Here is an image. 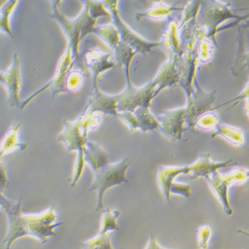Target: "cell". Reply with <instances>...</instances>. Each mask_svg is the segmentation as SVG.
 <instances>
[{"instance_id":"cell-1","label":"cell","mask_w":249,"mask_h":249,"mask_svg":"<svg viewBox=\"0 0 249 249\" xmlns=\"http://www.w3.org/2000/svg\"><path fill=\"white\" fill-rule=\"evenodd\" d=\"M8 215V231L3 244L10 249L13 243L19 238L32 236L42 243L49 238L55 235L54 230L63 223H56L57 215L52 206L48 210L37 215H23L21 212V199L13 203L5 211Z\"/></svg>"},{"instance_id":"cell-2","label":"cell","mask_w":249,"mask_h":249,"mask_svg":"<svg viewBox=\"0 0 249 249\" xmlns=\"http://www.w3.org/2000/svg\"><path fill=\"white\" fill-rule=\"evenodd\" d=\"M90 116V114H85L83 111L76 121L72 122L65 120L64 130L58 136V141L63 143L68 152L77 151L79 154L74 169L72 187H74L81 179L84 170V148L88 141L89 124Z\"/></svg>"},{"instance_id":"cell-3","label":"cell","mask_w":249,"mask_h":249,"mask_svg":"<svg viewBox=\"0 0 249 249\" xmlns=\"http://www.w3.org/2000/svg\"><path fill=\"white\" fill-rule=\"evenodd\" d=\"M131 161L125 158L119 162L105 165L94 171V180L89 190L96 191L98 193V202L96 212L103 210L104 197L107 191L116 185H121L128 182L126 174Z\"/></svg>"},{"instance_id":"cell-4","label":"cell","mask_w":249,"mask_h":249,"mask_svg":"<svg viewBox=\"0 0 249 249\" xmlns=\"http://www.w3.org/2000/svg\"><path fill=\"white\" fill-rule=\"evenodd\" d=\"M74 58L71 48L68 46V48H67L66 52L62 57L61 61H60L55 77L52 81L47 83L42 88L40 89L37 92L33 94L30 97L27 98L25 101H21L19 108L21 110H23V109L26 108L35 99H36L38 96L42 94L43 92L48 90V89H53V98L57 96L61 92H66L65 80H66L67 74L71 69L72 61H74Z\"/></svg>"},{"instance_id":"cell-5","label":"cell","mask_w":249,"mask_h":249,"mask_svg":"<svg viewBox=\"0 0 249 249\" xmlns=\"http://www.w3.org/2000/svg\"><path fill=\"white\" fill-rule=\"evenodd\" d=\"M8 93V104L11 107H20L19 94L22 89L21 63L19 54L16 53L10 68L5 72L4 84Z\"/></svg>"},{"instance_id":"cell-6","label":"cell","mask_w":249,"mask_h":249,"mask_svg":"<svg viewBox=\"0 0 249 249\" xmlns=\"http://www.w3.org/2000/svg\"><path fill=\"white\" fill-rule=\"evenodd\" d=\"M118 96H111L103 93L98 89L97 85H94L93 92L89 98L87 111L89 113L101 112L105 114H112L116 117L118 116Z\"/></svg>"},{"instance_id":"cell-7","label":"cell","mask_w":249,"mask_h":249,"mask_svg":"<svg viewBox=\"0 0 249 249\" xmlns=\"http://www.w3.org/2000/svg\"><path fill=\"white\" fill-rule=\"evenodd\" d=\"M237 164V163L232 160L222 162H216L211 159L210 154H201L199 160L190 165V179H197L201 177L207 178L219 169Z\"/></svg>"},{"instance_id":"cell-8","label":"cell","mask_w":249,"mask_h":249,"mask_svg":"<svg viewBox=\"0 0 249 249\" xmlns=\"http://www.w3.org/2000/svg\"><path fill=\"white\" fill-rule=\"evenodd\" d=\"M184 112L183 110H176L160 118L161 122L160 127L162 128L164 134L176 140L182 139Z\"/></svg>"},{"instance_id":"cell-9","label":"cell","mask_w":249,"mask_h":249,"mask_svg":"<svg viewBox=\"0 0 249 249\" xmlns=\"http://www.w3.org/2000/svg\"><path fill=\"white\" fill-rule=\"evenodd\" d=\"M84 159L85 163L90 165L93 172L109 163V157L106 151L99 143L89 139L84 148Z\"/></svg>"},{"instance_id":"cell-10","label":"cell","mask_w":249,"mask_h":249,"mask_svg":"<svg viewBox=\"0 0 249 249\" xmlns=\"http://www.w3.org/2000/svg\"><path fill=\"white\" fill-rule=\"evenodd\" d=\"M206 179L213 192L215 193V195L222 203L225 213L228 215H232L233 214V211L231 207L230 199H229L230 185L227 184L226 181L223 179L222 176L219 174L217 171L212 173Z\"/></svg>"},{"instance_id":"cell-11","label":"cell","mask_w":249,"mask_h":249,"mask_svg":"<svg viewBox=\"0 0 249 249\" xmlns=\"http://www.w3.org/2000/svg\"><path fill=\"white\" fill-rule=\"evenodd\" d=\"M190 165L187 166L170 168V167H160L158 174V181L163 191V195L169 203H170V188L174 179L180 174H190Z\"/></svg>"},{"instance_id":"cell-12","label":"cell","mask_w":249,"mask_h":249,"mask_svg":"<svg viewBox=\"0 0 249 249\" xmlns=\"http://www.w3.org/2000/svg\"><path fill=\"white\" fill-rule=\"evenodd\" d=\"M20 127L21 124H13L3 135L2 139L0 142V161H1V158L3 156L16 149L21 151L27 150L28 147L27 143H20L18 141V134Z\"/></svg>"},{"instance_id":"cell-13","label":"cell","mask_w":249,"mask_h":249,"mask_svg":"<svg viewBox=\"0 0 249 249\" xmlns=\"http://www.w3.org/2000/svg\"><path fill=\"white\" fill-rule=\"evenodd\" d=\"M108 55L95 50L90 51L85 56V64L93 72L94 86L97 85V79L99 74L106 69L111 68L113 66L111 63H108Z\"/></svg>"},{"instance_id":"cell-14","label":"cell","mask_w":249,"mask_h":249,"mask_svg":"<svg viewBox=\"0 0 249 249\" xmlns=\"http://www.w3.org/2000/svg\"><path fill=\"white\" fill-rule=\"evenodd\" d=\"M18 1L19 0H8L0 8V31L12 37L14 33L11 27L10 19Z\"/></svg>"},{"instance_id":"cell-15","label":"cell","mask_w":249,"mask_h":249,"mask_svg":"<svg viewBox=\"0 0 249 249\" xmlns=\"http://www.w3.org/2000/svg\"><path fill=\"white\" fill-rule=\"evenodd\" d=\"M216 135L223 136L231 144L236 145V146H243L245 142L243 132L239 129L232 128V127L217 126V132L212 135V137L214 138Z\"/></svg>"},{"instance_id":"cell-16","label":"cell","mask_w":249,"mask_h":249,"mask_svg":"<svg viewBox=\"0 0 249 249\" xmlns=\"http://www.w3.org/2000/svg\"><path fill=\"white\" fill-rule=\"evenodd\" d=\"M120 215L121 212L119 210H111L110 208L103 210L101 229L99 233L107 234L119 230L117 219Z\"/></svg>"},{"instance_id":"cell-17","label":"cell","mask_w":249,"mask_h":249,"mask_svg":"<svg viewBox=\"0 0 249 249\" xmlns=\"http://www.w3.org/2000/svg\"><path fill=\"white\" fill-rule=\"evenodd\" d=\"M111 236L112 232L99 233L96 237L90 241L81 243L82 247L86 249H112Z\"/></svg>"},{"instance_id":"cell-18","label":"cell","mask_w":249,"mask_h":249,"mask_svg":"<svg viewBox=\"0 0 249 249\" xmlns=\"http://www.w3.org/2000/svg\"><path fill=\"white\" fill-rule=\"evenodd\" d=\"M221 176L223 179L230 186L235 183L245 182L249 178V171L241 168H234L225 175Z\"/></svg>"},{"instance_id":"cell-19","label":"cell","mask_w":249,"mask_h":249,"mask_svg":"<svg viewBox=\"0 0 249 249\" xmlns=\"http://www.w3.org/2000/svg\"><path fill=\"white\" fill-rule=\"evenodd\" d=\"M93 33L99 35L104 39L107 40L110 45L117 48L119 45V36L117 31L114 27L110 26L95 27Z\"/></svg>"},{"instance_id":"cell-20","label":"cell","mask_w":249,"mask_h":249,"mask_svg":"<svg viewBox=\"0 0 249 249\" xmlns=\"http://www.w3.org/2000/svg\"><path fill=\"white\" fill-rule=\"evenodd\" d=\"M83 82V73L79 71H70L65 80L66 92L77 90Z\"/></svg>"},{"instance_id":"cell-21","label":"cell","mask_w":249,"mask_h":249,"mask_svg":"<svg viewBox=\"0 0 249 249\" xmlns=\"http://www.w3.org/2000/svg\"><path fill=\"white\" fill-rule=\"evenodd\" d=\"M9 181L6 175L5 165L0 161V209L3 210L10 203V200L3 195V191L8 187Z\"/></svg>"},{"instance_id":"cell-22","label":"cell","mask_w":249,"mask_h":249,"mask_svg":"<svg viewBox=\"0 0 249 249\" xmlns=\"http://www.w3.org/2000/svg\"><path fill=\"white\" fill-rule=\"evenodd\" d=\"M197 231L199 236V246L202 249H207L210 245L212 232L208 225L197 227Z\"/></svg>"},{"instance_id":"cell-23","label":"cell","mask_w":249,"mask_h":249,"mask_svg":"<svg viewBox=\"0 0 249 249\" xmlns=\"http://www.w3.org/2000/svg\"><path fill=\"white\" fill-rule=\"evenodd\" d=\"M192 192V186L186 184H181L174 182L171 185L170 193L171 194H178L183 196L185 197H190Z\"/></svg>"},{"instance_id":"cell-24","label":"cell","mask_w":249,"mask_h":249,"mask_svg":"<svg viewBox=\"0 0 249 249\" xmlns=\"http://www.w3.org/2000/svg\"><path fill=\"white\" fill-rule=\"evenodd\" d=\"M94 114V113H93ZM93 114H92L91 117H90V121H89V130H94L97 128L101 123V119L99 116H93Z\"/></svg>"},{"instance_id":"cell-25","label":"cell","mask_w":249,"mask_h":249,"mask_svg":"<svg viewBox=\"0 0 249 249\" xmlns=\"http://www.w3.org/2000/svg\"><path fill=\"white\" fill-rule=\"evenodd\" d=\"M161 247L158 245L157 241H156L155 236L154 235L152 232L150 237V243H149L148 246L146 247V249H160Z\"/></svg>"},{"instance_id":"cell-26","label":"cell","mask_w":249,"mask_h":249,"mask_svg":"<svg viewBox=\"0 0 249 249\" xmlns=\"http://www.w3.org/2000/svg\"><path fill=\"white\" fill-rule=\"evenodd\" d=\"M5 82V72L0 71V83L4 84Z\"/></svg>"},{"instance_id":"cell-27","label":"cell","mask_w":249,"mask_h":249,"mask_svg":"<svg viewBox=\"0 0 249 249\" xmlns=\"http://www.w3.org/2000/svg\"><path fill=\"white\" fill-rule=\"evenodd\" d=\"M53 4L54 5V8H57L58 5L61 3V0H52Z\"/></svg>"},{"instance_id":"cell-28","label":"cell","mask_w":249,"mask_h":249,"mask_svg":"<svg viewBox=\"0 0 249 249\" xmlns=\"http://www.w3.org/2000/svg\"><path fill=\"white\" fill-rule=\"evenodd\" d=\"M7 1H8V0H0V8L3 6V5Z\"/></svg>"},{"instance_id":"cell-29","label":"cell","mask_w":249,"mask_h":249,"mask_svg":"<svg viewBox=\"0 0 249 249\" xmlns=\"http://www.w3.org/2000/svg\"><path fill=\"white\" fill-rule=\"evenodd\" d=\"M160 0H148V2H155V1H159Z\"/></svg>"}]
</instances>
